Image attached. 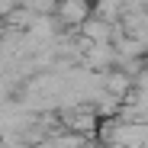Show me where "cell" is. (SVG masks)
<instances>
[{"label":"cell","instance_id":"1","mask_svg":"<svg viewBox=\"0 0 148 148\" xmlns=\"http://www.w3.org/2000/svg\"><path fill=\"white\" fill-rule=\"evenodd\" d=\"M126 87H129V77H126L122 71H110V74H106V90H110L113 97H122Z\"/></svg>","mask_w":148,"mask_h":148}]
</instances>
